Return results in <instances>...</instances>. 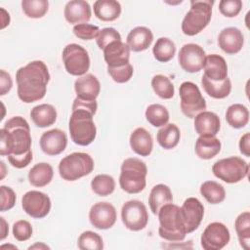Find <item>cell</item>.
Masks as SVG:
<instances>
[{
  "instance_id": "1",
  "label": "cell",
  "mask_w": 250,
  "mask_h": 250,
  "mask_svg": "<svg viewBox=\"0 0 250 250\" xmlns=\"http://www.w3.org/2000/svg\"><path fill=\"white\" fill-rule=\"evenodd\" d=\"M16 81L19 99L30 104L45 97L50 73L44 62L32 61L17 70Z\"/></svg>"
},
{
  "instance_id": "2",
  "label": "cell",
  "mask_w": 250,
  "mask_h": 250,
  "mask_svg": "<svg viewBox=\"0 0 250 250\" xmlns=\"http://www.w3.org/2000/svg\"><path fill=\"white\" fill-rule=\"evenodd\" d=\"M0 154L22 155L31 152L32 139L28 122L21 116L7 120L0 130Z\"/></svg>"
},
{
  "instance_id": "3",
  "label": "cell",
  "mask_w": 250,
  "mask_h": 250,
  "mask_svg": "<svg viewBox=\"0 0 250 250\" xmlns=\"http://www.w3.org/2000/svg\"><path fill=\"white\" fill-rule=\"evenodd\" d=\"M159 228L158 234L161 238L178 242L185 239L187 230L181 211V207L176 204L168 203L158 211Z\"/></svg>"
},
{
  "instance_id": "4",
  "label": "cell",
  "mask_w": 250,
  "mask_h": 250,
  "mask_svg": "<svg viewBox=\"0 0 250 250\" xmlns=\"http://www.w3.org/2000/svg\"><path fill=\"white\" fill-rule=\"evenodd\" d=\"M146 174L147 167L144 161L136 157L125 159L119 176L120 188L130 194L140 193L146 186Z\"/></svg>"
},
{
  "instance_id": "5",
  "label": "cell",
  "mask_w": 250,
  "mask_h": 250,
  "mask_svg": "<svg viewBox=\"0 0 250 250\" xmlns=\"http://www.w3.org/2000/svg\"><path fill=\"white\" fill-rule=\"evenodd\" d=\"M94 114L82 108L72 110L68 129L72 142L78 146H86L94 142L97 128L93 120Z\"/></svg>"
},
{
  "instance_id": "6",
  "label": "cell",
  "mask_w": 250,
  "mask_h": 250,
  "mask_svg": "<svg viewBox=\"0 0 250 250\" xmlns=\"http://www.w3.org/2000/svg\"><path fill=\"white\" fill-rule=\"evenodd\" d=\"M213 0H192L190 9L182 21V31L188 36H194L201 32L212 18Z\"/></svg>"
},
{
  "instance_id": "7",
  "label": "cell",
  "mask_w": 250,
  "mask_h": 250,
  "mask_svg": "<svg viewBox=\"0 0 250 250\" xmlns=\"http://www.w3.org/2000/svg\"><path fill=\"white\" fill-rule=\"evenodd\" d=\"M94 170V160L86 152H72L59 164V174L65 181L73 182L89 175Z\"/></svg>"
},
{
  "instance_id": "8",
  "label": "cell",
  "mask_w": 250,
  "mask_h": 250,
  "mask_svg": "<svg viewBox=\"0 0 250 250\" xmlns=\"http://www.w3.org/2000/svg\"><path fill=\"white\" fill-rule=\"evenodd\" d=\"M212 172L219 180L227 184H235L248 176L249 165L238 156H230L216 161L212 166Z\"/></svg>"
},
{
  "instance_id": "9",
  "label": "cell",
  "mask_w": 250,
  "mask_h": 250,
  "mask_svg": "<svg viewBox=\"0 0 250 250\" xmlns=\"http://www.w3.org/2000/svg\"><path fill=\"white\" fill-rule=\"evenodd\" d=\"M179 95L181 99V110L188 118H194L207 107L205 99L198 86L193 82H183L179 88Z\"/></svg>"
},
{
  "instance_id": "10",
  "label": "cell",
  "mask_w": 250,
  "mask_h": 250,
  "mask_svg": "<svg viewBox=\"0 0 250 250\" xmlns=\"http://www.w3.org/2000/svg\"><path fill=\"white\" fill-rule=\"evenodd\" d=\"M62 62L67 73L73 76H82L90 68V57L87 50L76 43H70L63 48Z\"/></svg>"
},
{
  "instance_id": "11",
  "label": "cell",
  "mask_w": 250,
  "mask_h": 250,
  "mask_svg": "<svg viewBox=\"0 0 250 250\" xmlns=\"http://www.w3.org/2000/svg\"><path fill=\"white\" fill-rule=\"evenodd\" d=\"M121 219L124 226L133 231L144 229L148 223L146 205L137 199L126 201L121 208Z\"/></svg>"
},
{
  "instance_id": "12",
  "label": "cell",
  "mask_w": 250,
  "mask_h": 250,
  "mask_svg": "<svg viewBox=\"0 0 250 250\" xmlns=\"http://www.w3.org/2000/svg\"><path fill=\"white\" fill-rule=\"evenodd\" d=\"M230 233L227 226L220 222H213L203 230L200 243L204 250H220L228 245Z\"/></svg>"
},
{
  "instance_id": "13",
  "label": "cell",
  "mask_w": 250,
  "mask_h": 250,
  "mask_svg": "<svg viewBox=\"0 0 250 250\" xmlns=\"http://www.w3.org/2000/svg\"><path fill=\"white\" fill-rule=\"evenodd\" d=\"M206 54L203 48L194 43L183 45L178 55V62L181 67L189 73L200 71L205 62Z\"/></svg>"
},
{
  "instance_id": "14",
  "label": "cell",
  "mask_w": 250,
  "mask_h": 250,
  "mask_svg": "<svg viewBox=\"0 0 250 250\" xmlns=\"http://www.w3.org/2000/svg\"><path fill=\"white\" fill-rule=\"evenodd\" d=\"M21 207L23 211L34 219L46 217L51 210L50 197L39 190H29L21 198Z\"/></svg>"
},
{
  "instance_id": "15",
  "label": "cell",
  "mask_w": 250,
  "mask_h": 250,
  "mask_svg": "<svg viewBox=\"0 0 250 250\" xmlns=\"http://www.w3.org/2000/svg\"><path fill=\"white\" fill-rule=\"evenodd\" d=\"M115 207L106 201L95 203L89 211V220L93 227L99 229H108L116 222Z\"/></svg>"
},
{
  "instance_id": "16",
  "label": "cell",
  "mask_w": 250,
  "mask_h": 250,
  "mask_svg": "<svg viewBox=\"0 0 250 250\" xmlns=\"http://www.w3.org/2000/svg\"><path fill=\"white\" fill-rule=\"evenodd\" d=\"M187 233L198 229L204 216V206L195 197L187 198L181 207Z\"/></svg>"
},
{
  "instance_id": "17",
  "label": "cell",
  "mask_w": 250,
  "mask_h": 250,
  "mask_svg": "<svg viewBox=\"0 0 250 250\" xmlns=\"http://www.w3.org/2000/svg\"><path fill=\"white\" fill-rule=\"evenodd\" d=\"M40 147L47 155H58L62 153L67 146L66 134L58 128L44 132L40 137Z\"/></svg>"
},
{
  "instance_id": "18",
  "label": "cell",
  "mask_w": 250,
  "mask_h": 250,
  "mask_svg": "<svg viewBox=\"0 0 250 250\" xmlns=\"http://www.w3.org/2000/svg\"><path fill=\"white\" fill-rule=\"evenodd\" d=\"M244 37L237 27H226L218 36L219 47L228 55L237 54L243 47Z\"/></svg>"
},
{
  "instance_id": "19",
  "label": "cell",
  "mask_w": 250,
  "mask_h": 250,
  "mask_svg": "<svg viewBox=\"0 0 250 250\" xmlns=\"http://www.w3.org/2000/svg\"><path fill=\"white\" fill-rule=\"evenodd\" d=\"M64 19L70 24L87 23L92 16V10L88 2L84 0L68 1L63 10Z\"/></svg>"
},
{
  "instance_id": "20",
  "label": "cell",
  "mask_w": 250,
  "mask_h": 250,
  "mask_svg": "<svg viewBox=\"0 0 250 250\" xmlns=\"http://www.w3.org/2000/svg\"><path fill=\"white\" fill-rule=\"evenodd\" d=\"M103 51L107 66L117 67L129 63L131 50L129 46L122 41H114L107 45Z\"/></svg>"
},
{
  "instance_id": "21",
  "label": "cell",
  "mask_w": 250,
  "mask_h": 250,
  "mask_svg": "<svg viewBox=\"0 0 250 250\" xmlns=\"http://www.w3.org/2000/svg\"><path fill=\"white\" fill-rule=\"evenodd\" d=\"M74 90L78 98L87 101H95L100 94L101 84L94 74L86 73L75 80Z\"/></svg>"
},
{
  "instance_id": "22",
  "label": "cell",
  "mask_w": 250,
  "mask_h": 250,
  "mask_svg": "<svg viewBox=\"0 0 250 250\" xmlns=\"http://www.w3.org/2000/svg\"><path fill=\"white\" fill-rule=\"evenodd\" d=\"M203 68V75L212 81L219 82L225 80L228 77L227 62L222 56L218 54H211L206 56Z\"/></svg>"
},
{
  "instance_id": "23",
  "label": "cell",
  "mask_w": 250,
  "mask_h": 250,
  "mask_svg": "<svg viewBox=\"0 0 250 250\" xmlns=\"http://www.w3.org/2000/svg\"><path fill=\"white\" fill-rule=\"evenodd\" d=\"M130 146L132 150L141 156H148L153 148V140L150 133L143 128H136L130 135Z\"/></svg>"
},
{
  "instance_id": "24",
  "label": "cell",
  "mask_w": 250,
  "mask_h": 250,
  "mask_svg": "<svg viewBox=\"0 0 250 250\" xmlns=\"http://www.w3.org/2000/svg\"><path fill=\"white\" fill-rule=\"evenodd\" d=\"M221 128V121L219 116L212 112L204 110L194 117L195 132L201 135L216 136Z\"/></svg>"
},
{
  "instance_id": "25",
  "label": "cell",
  "mask_w": 250,
  "mask_h": 250,
  "mask_svg": "<svg viewBox=\"0 0 250 250\" xmlns=\"http://www.w3.org/2000/svg\"><path fill=\"white\" fill-rule=\"evenodd\" d=\"M153 41L151 30L146 26H137L127 35L126 44L133 52H142L146 50Z\"/></svg>"
},
{
  "instance_id": "26",
  "label": "cell",
  "mask_w": 250,
  "mask_h": 250,
  "mask_svg": "<svg viewBox=\"0 0 250 250\" xmlns=\"http://www.w3.org/2000/svg\"><path fill=\"white\" fill-rule=\"evenodd\" d=\"M221 141L216 136L201 135L195 142V153L201 159H211L221 150Z\"/></svg>"
},
{
  "instance_id": "27",
  "label": "cell",
  "mask_w": 250,
  "mask_h": 250,
  "mask_svg": "<svg viewBox=\"0 0 250 250\" xmlns=\"http://www.w3.org/2000/svg\"><path fill=\"white\" fill-rule=\"evenodd\" d=\"M168 203H173V195L170 188L164 184L154 186L148 196V204L151 212L157 215L160 208Z\"/></svg>"
},
{
  "instance_id": "28",
  "label": "cell",
  "mask_w": 250,
  "mask_h": 250,
  "mask_svg": "<svg viewBox=\"0 0 250 250\" xmlns=\"http://www.w3.org/2000/svg\"><path fill=\"white\" fill-rule=\"evenodd\" d=\"M94 14L103 21H112L119 18L121 5L115 0H97L94 2Z\"/></svg>"
},
{
  "instance_id": "29",
  "label": "cell",
  "mask_w": 250,
  "mask_h": 250,
  "mask_svg": "<svg viewBox=\"0 0 250 250\" xmlns=\"http://www.w3.org/2000/svg\"><path fill=\"white\" fill-rule=\"evenodd\" d=\"M30 117L37 127H49L57 120V110L52 104H41L31 109Z\"/></svg>"
},
{
  "instance_id": "30",
  "label": "cell",
  "mask_w": 250,
  "mask_h": 250,
  "mask_svg": "<svg viewBox=\"0 0 250 250\" xmlns=\"http://www.w3.org/2000/svg\"><path fill=\"white\" fill-rule=\"evenodd\" d=\"M54 176L53 167L46 162H40L35 164L28 172L29 183L36 187L42 188L51 183Z\"/></svg>"
},
{
  "instance_id": "31",
  "label": "cell",
  "mask_w": 250,
  "mask_h": 250,
  "mask_svg": "<svg viewBox=\"0 0 250 250\" xmlns=\"http://www.w3.org/2000/svg\"><path fill=\"white\" fill-rule=\"evenodd\" d=\"M180 138V129L174 123H167L166 125L162 126L156 134L157 143L164 149L174 148L179 144Z\"/></svg>"
},
{
  "instance_id": "32",
  "label": "cell",
  "mask_w": 250,
  "mask_h": 250,
  "mask_svg": "<svg viewBox=\"0 0 250 250\" xmlns=\"http://www.w3.org/2000/svg\"><path fill=\"white\" fill-rule=\"evenodd\" d=\"M201 85L204 91L208 94V96L218 100L227 98L231 91V82L229 77H227L223 81L215 82L202 75Z\"/></svg>"
},
{
  "instance_id": "33",
  "label": "cell",
  "mask_w": 250,
  "mask_h": 250,
  "mask_svg": "<svg viewBox=\"0 0 250 250\" xmlns=\"http://www.w3.org/2000/svg\"><path fill=\"white\" fill-rule=\"evenodd\" d=\"M226 120L232 128H243L249 121V110L241 104H233L226 111Z\"/></svg>"
},
{
  "instance_id": "34",
  "label": "cell",
  "mask_w": 250,
  "mask_h": 250,
  "mask_svg": "<svg viewBox=\"0 0 250 250\" xmlns=\"http://www.w3.org/2000/svg\"><path fill=\"white\" fill-rule=\"evenodd\" d=\"M152 54L156 61L160 62H167L174 58L176 54V45L171 39L167 37H160L154 43Z\"/></svg>"
},
{
  "instance_id": "35",
  "label": "cell",
  "mask_w": 250,
  "mask_h": 250,
  "mask_svg": "<svg viewBox=\"0 0 250 250\" xmlns=\"http://www.w3.org/2000/svg\"><path fill=\"white\" fill-rule=\"evenodd\" d=\"M200 193L210 204H219L226 198L224 187L215 181H206L200 186Z\"/></svg>"
},
{
  "instance_id": "36",
  "label": "cell",
  "mask_w": 250,
  "mask_h": 250,
  "mask_svg": "<svg viewBox=\"0 0 250 250\" xmlns=\"http://www.w3.org/2000/svg\"><path fill=\"white\" fill-rule=\"evenodd\" d=\"M235 230L237 233L240 246L248 250L250 248V213L245 211L240 213L234 222Z\"/></svg>"
},
{
  "instance_id": "37",
  "label": "cell",
  "mask_w": 250,
  "mask_h": 250,
  "mask_svg": "<svg viewBox=\"0 0 250 250\" xmlns=\"http://www.w3.org/2000/svg\"><path fill=\"white\" fill-rule=\"evenodd\" d=\"M91 188L99 196H107L114 191L115 181L110 175L99 174L92 179Z\"/></svg>"
},
{
  "instance_id": "38",
  "label": "cell",
  "mask_w": 250,
  "mask_h": 250,
  "mask_svg": "<svg viewBox=\"0 0 250 250\" xmlns=\"http://www.w3.org/2000/svg\"><path fill=\"white\" fill-rule=\"evenodd\" d=\"M146 118L154 127H162L169 121V112L167 108L159 104H149L146 109Z\"/></svg>"
},
{
  "instance_id": "39",
  "label": "cell",
  "mask_w": 250,
  "mask_h": 250,
  "mask_svg": "<svg viewBox=\"0 0 250 250\" xmlns=\"http://www.w3.org/2000/svg\"><path fill=\"white\" fill-rule=\"evenodd\" d=\"M151 87L154 93L161 99L169 100L173 98L175 88L171 80L162 74H156L151 79Z\"/></svg>"
},
{
  "instance_id": "40",
  "label": "cell",
  "mask_w": 250,
  "mask_h": 250,
  "mask_svg": "<svg viewBox=\"0 0 250 250\" xmlns=\"http://www.w3.org/2000/svg\"><path fill=\"white\" fill-rule=\"evenodd\" d=\"M21 9L28 18L40 19L48 12L49 2L47 0H22Z\"/></svg>"
},
{
  "instance_id": "41",
  "label": "cell",
  "mask_w": 250,
  "mask_h": 250,
  "mask_svg": "<svg viewBox=\"0 0 250 250\" xmlns=\"http://www.w3.org/2000/svg\"><path fill=\"white\" fill-rule=\"evenodd\" d=\"M77 246L81 250H102L104 248V241L99 233L86 230L79 235Z\"/></svg>"
},
{
  "instance_id": "42",
  "label": "cell",
  "mask_w": 250,
  "mask_h": 250,
  "mask_svg": "<svg viewBox=\"0 0 250 250\" xmlns=\"http://www.w3.org/2000/svg\"><path fill=\"white\" fill-rule=\"evenodd\" d=\"M114 41H122L120 33L113 27H104L100 30L96 42L101 50H104L107 45Z\"/></svg>"
},
{
  "instance_id": "43",
  "label": "cell",
  "mask_w": 250,
  "mask_h": 250,
  "mask_svg": "<svg viewBox=\"0 0 250 250\" xmlns=\"http://www.w3.org/2000/svg\"><path fill=\"white\" fill-rule=\"evenodd\" d=\"M107 72L113 81L117 83H125L131 79L134 69L132 64L129 62L125 65L117 67L107 66Z\"/></svg>"
},
{
  "instance_id": "44",
  "label": "cell",
  "mask_w": 250,
  "mask_h": 250,
  "mask_svg": "<svg viewBox=\"0 0 250 250\" xmlns=\"http://www.w3.org/2000/svg\"><path fill=\"white\" fill-rule=\"evenodd\" d=\"M100 28L91 23H79L73 26V34L82 40H93L98 37Z\"/></svg>"
},
{
  "instance_id": "45",
  "label": "cell",
  "mask_w": 250,
  "mask_h": 250,
  "mask_svg": "<svg viewBox=\"0 0 250 250\" xmlns=\"http://www.w3.org/2000/svg\"><path fill=\"white\" fill-rule=\"evenodd\" d=\"M13 234L18 241L28 240L32 235V227L25 220H19L13 225Z\"/></svg>"
},
{
  "instance_id": "46",
  "label": "cell",
  "mask_w": 250,
  "mask_h": 250,
  "mask_svg": "<svg viewBox=\"0 0 250 250\" xmlns=\"http://www.w3.org/2000/svg\"><path fill=\"white\" fill-rule=\"evenodd\" d=\"M242 9L240 0H222L219 2V10L227 18L236 17Z\"/></svg>"
},
{
  "instance_id": "47",
  "label": "cell",
  "mask_w": 250,
  "mask_h": 250,
  "mask_svg": "<svg viewBox=\"0 0 250 250\" xmlns=\"http://www.w3.org/2000/svg\"><path fill=\"white\" fill-rule=\"evenodd\" d=\"M0 193H1V206H0L1 212H5L12 209L15 206L16 199H17L15 191L10 187L1 186Z\"/></svg>"
},
{
  "instance_id": "48",
  "label": "cell",
  "mask_w": 250,
  "mask_h": 250,
  "mask_svg": "<svg viewBox=\"0 0 250 250\" xmlns=\"http://www.w3.org/2000/svg\"><path fill=\"white\" fill-rule=\"evenodd\" d=\"M8 161L10 164L18 169L26 167L32 160V151L22 155H8Z\"/></svg>"
},
{
  "instance_id": "49",
  "label": "cell",
  "mask_w": 250,
  "mask_h": 250,
  "mask_svg": "<svg viewBox=\"0 0 250 250\" xmlns=\"http://www.w3.org/2000/svg\"><path fill=\"white\" fill-rule=\"evenodd\" d=\"M71 108H72V110H75L78 108L86 109L95 115V113L97 112V109H98V104H97L96 100L95 101H87V100H82V99L76 97L73 101Z\"/></svg>"
},
{
  "instance_id": "50",
  "label": "cell",
  "mask_w": 250,
  "mask_h": 250,
  "mask_svg": "<svg viewBox=\"0 0 250 250\" xmlns=\"http://www.w3.org/2000/svg\"><path fill=\"white\" fill-rule=\"evenodd\" d=\"M13 86V80L11 75L4 69L0 70V95L4 96L7 94Z\"/></svg>"
},
{
  "instance_id": "51",
  "label": "cell",
  "mask_w": 250,
  "mask_h": 250,
  "mask_svg": "<svg viewBox=\"0 0 250 250\" xmlns=\"http://www.w3.org/2000/svg\"><path fill=\"white\" fill-rule=\"evenodd\" d=\"M239 150L240 152L249 157L250 156V134L249 133H245L239 140Z\"/></svg>"
},
{
  "instance_id": "52",
  "label": "cell",
  "mask_w": 250,
  "mask_h": 250,
  "mask_svg": "<svg viewBox=\"0 0 250 250\" xmlns=\"http://www.w3.org/2000/svg\"><path fill=\"white\" fill-rule=\"evenodd\" d=\"M1 10V29L5 28L10 23V15L3 8Z\"/></svg>"
},
{
  "instance_id": "53",
  "label": "cell",
  "mask_w": 250,
  "mask_h": 250,
  "mask_svg": "<svg viewBox=\"0 0 250 250\" xmlns=\"http://www.w3.org/2000/svg\"><path fill=\"white\" fill-rule=\"evenodd\" d=\"M0 220H1V237H0V239L3 240L9 232V228H8V224L6 223V221L3 217H1Z\"/></svg>"
},
{
  "instance_id": "54",
  "label": "cell",
  "mask_w": 250,
  "mask_h": 250,
  "mask_svg": "<svg viewBox=\"0 0 250 250\" xmlns=\"http://www.w3.org/2000/svg\"><path fill=\"white\" fill-rule=\"evenodd\" d=\"M50 249V247L49 246H47L46 244H44L43 242H37V243H35L34 245H31V246H29L28 247V249Z\"/></svg>"
},
{
  "instance_id": "55",
  "label": "cell",
  "mask_w": 250,
  "mask_h": 250,
  "mask_svg": "<svg viewBox=\"0 0 250 250\" xmlns=\"http://www.w3.org/2000/svg\"><path fill=\"white\" fill-rule=\"evenodd\" d=\"M5 247H13L14 249H18V247L13 246V245H2V246H1V248H5Z\"/></svg>"
}]
</instances>
